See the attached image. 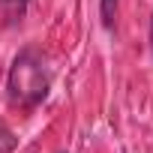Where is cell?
Returning <instances> with one entry per match:
<instances>
[{
  "instance_id": "obj_5",
  "label": "cell",
  "mask_w": 153,
  "mask_h": 153,
  "mask_svg": "<svg viewBox=\"0 0 153 153\" xmlns=\"http://www.w3.org/2000/svg\"><path fill=\"white\" fill-rule=\"evenodd\" d=\"M150 45H153V18H150Z\"/></svg>"
},
{
  "instance_id": "obj_3",
  "label": "cell",
  "mask_w": 153,
  "mask_h": 153,
  "mask_svg": "<svg viewBox=\"0 0 153 153\" xmlns=\"http://www.w3.org/2000/svg\"><path fill=\"white\" fill-rule=\"evenodd\" d=\"M117 3H120V0H99V15H102L105 30H114V21H117Z\"/></svg>"
},
{
  "instance_id": "obj_6",
  "label": "cell",
  "mask_w": 153,
  "mask_h": 153,
  "mask_svg": "<svg viewBox=\"0 0 153 153\" xmlns=\"http://www.w3.org/2000/svg\"><path fill=\"white\" fill-rule=\"evenodd\" d=\"M60 153H66V150H60Z\"/></svg>"
},
{
  "instance_id": "obj_2",
  "label": "cell",
  "mask_w": 153,
  "mask_h": 153,
  "mask_svg": "<svg viewBox=\"0 0 153 153\" xmlns=\"http://www.w3.org/2000/svg\"><path fill=\"white\" fill-rule=\"evenodd\" d=\"M27 6H30V0H0V18L9 27H15L27 15Z\"/></svg>"
},
{
  "instance_id": "obj_4",
  "label": "cell",
  "mask_w": 153,
  "mask_h": 153,
  "mask_svg": "<svg viewBox=\"0 0 153 153\" xmlns=\"http://www.w3.org/2000/svg\"><path fill=\"white\" fill-rule=\"evenodd\" d=\"M15 147H18L15 132H12L9 126H3V123H0V153H12Z\"/></svg>"
},
{
  "instance_id": "obj_1",
  "label": "cell",
  "mask_w": 153,
  "mask_h": 153,
  "mask_svg": "<svg viewBox=\"0 0 153 153\" xmlns=\"http://www.w3.org/2000/svg\"><path fill=\"white\" fill-rule=\"evenodd\" d=\"M51 90V72L45 66V57L39 48L27 45L12 57L9 75H6V99L18 111H33L45 102Z\"/></svg>"
}]
</instances>
